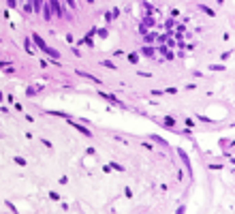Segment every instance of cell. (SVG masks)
<instances>
[{
    "mask_svg": "<svg viewBox=\"0 0 235 214\" xmlns=\"http://www.w3.org/2000/svg\"><path fill=\"white\" fill-rule=\"evenodd\" d=\"M49 9H51V13H53V15L62 17V6H60V2H58V0H49Z\"/></svg>",
    "mask_w": 235,
    "mask_h": 214,
    "instance_id": "1",
    "label": "cell"
},
{
    "mask_svg": "<svg viewBox=\"0 0 235 214\" xmlns=\"http://www.w3.org/2000/svg\"><path fill=\"white\" fill-rule=\"evenodd\" d=\"M32 41H34V45L39 47V49H43V51H47V45H45V41L39 37V34H32Z\"/></svg>",
    "mask_w": 235,
    "mask_h": 214,
    "instance_id": "2",
    "label": "cell"
},
{
    "mask_svg": "<svg viewBox=\"0 0 235 214\" xmlns=\"http://www.w3.org/2000/svg\"><path fill=\"white\" fill-rule=\"evenodd\" d=\"M77 75H79V77H86V79H90V82H94V84H98V79H96V77H92L90 73H84V71H77Z\"/></svg>",
    "mask_w": 235,
    "mask_h": 214,
    "instance_id": "3",
    "label": "cell"
},
{
    "mask_svg": "<svg viewBox=\"0 0 235 214\" xmlns=\"http://www.w3.org/2000/svg\"><path fill=\"white\" fill-rule=\"evenodd\" d=\"M73 127L77 128V131H79V133H81V135H86V137H92V133H90V131H88V128H84V127H81V124H73Z\"/></svg>",
    "mask_w": 235,
    "mask_h": 214,
    "instance_id": "4",
    "label": "cell"
},
{
    "mask_svg": "<svg viewBox=\"0 0 235 214\" xmlns=\"http://www.w3.org/2000/svg\"><path fill=\"white\" fill-rule=\"evenodd\" d=\"M199 9H201V11H203V13H207V15H210V17H214V15H216V13H214V11H212V9H210V6H205V4H199Z\"/></svg>",
    "mask_w": 235,
    "mask_h": 214,
    "instance_id": "5",
    "label": "cell"
},
{
    "mask_svg": "<svg viewBox=\"0 0 235 214\" xmlns=\"http://www.w3.org/2000/svg\"><path fill=\"white\" fill-rule=\"evenodd\" d=\"M32 9H34V11L39 13V11L43 9V0H32Z\"/></svg>",
    "mask_w": 235,
    "mask_h": 214,
    "instance_id": "6",
    "label": "cell"
},
{
    "mask_svg": "<svg viewBox=\"0 0 235 214\" xmlns=\"http://www.w3.org/2000/svg\"><path fill=\"white\" fill-rule=\"evenodd\" d=\"M180 156H182V161L186 163V167H188V169H192V167H190V161H188V156H186V152H182V150H180Z\"/></svg>",
    "mask_w": 235,
    "mask_h": 214,
    "instance_id": "7",
    "label": "cell"
},
{
    "mask_svg": "<svg viewBox=\"0 0 235 214\" xmlns=\"http://www.w3.org/2000/svg\"><path fill=\"white\" fill-rule=\"evenodd\" d=\"M143 24H145V26H154V19H152V17H145Z\"/></svg>",
    "mask_w": 235,
    "mask_h": 214,
    "instance_id": "8",
    "label": "cell"
},
{
    "mask_svg": "<svg viewBox=\"0 0 235 214\" xmlns=\"http://www.w3.org/2000/svg\"><path fill=\"white\" fill-rule=\"evenodd\" d=\"M143 54H145V56H152L154 49H152V47H143Z\"/></svg>",
    "mask_w": 235,
    "mask_h": 214,
    "instance_id": "9",
    "label": "cell"
},
{
    "mask_svg": "<svg viewBox=\"0 0 235 214\" xmlns=\"http://www.w3.org/2000/svg\"><path fill=\"white\" fill-rule=\"evenodd\" d=\"M15 163H17V165H22V167H24V165H26V161H24V159H22V156H15Z\"/></svg>",
    "mask_w": 235,
    "mask_h": 214,
    "instance_id": "10",
    "label": "cell"
},
{
    "mask_svg": "<svg viewBox=\"0 0 235 214\" xmlns=\"http://www.w3.org/2000/svg\"><path fill=\"white\" fill-rule=\"evenodd\" d=\"M109 167H113V169H118V171H124V167H122V165H118V163H111Z\"/></svg>",
    "mask_w": 235,
    "mask_h": 214,
    "instance_id": "11",
    "label": "cell"
},
{
    "mask_svg": "<svg viewBox=\"0 0 235 214\" xmlns=\"http://www.w3.org/2000/svg\"><path fill=\"white\" fill-rule=\"evenodd\" d=\"M103 67H109V69H116V64H113V62H109V60H105V62H103Z\"/></svg>",
    "mask_w": 235,
    "mask_h": 214,
    "instance_id": "12",
    "label": "cell"
},
{
    "mask_svg": "<svg viewBox=\"0 0 235 214\" xmlns=\"http://www.w3.org/2000/svg\"><path fill=\"white\" fill-rule=\"evenodd\" d=\"M173 122H175L173 118H167V120H165V124H167V127H173Z\"/></svg>",
    "mask_w": 235,
    "mask_h": 214,
    "instance_id": "13",
    "label": "cell"
},
{
    "mask_svg": "<svg viewBox=\"0 0 235 214\" xmlns=\"http://www.w3.org/2000/svg\"><path fill=\"white\" fill-rule=\"evenodd\" d=\"M66 2H69V6H71V9H75V0H66Z\"/></svg>",
    "mask_w": 235,
    "mask_h": 214,
    "instance_id": "14",
    "label": "cell"
},
{
    "mask_svg": "<svg viewBox=\"0 0 235 214\" xmlns=\"http://www.w3.org/2000/svg\"><path fill=\"white\" fill-rule=\"evenodd\" d=\"M6 2H9V6H15L17 4V0H6Z\"/></svg>",
    "mask_w": 235,
    "mask_h": 214,
    "instance_id": "15",
    "label": "cell"
},
{
    "mask_svg": "<svg viewBox=\"0 0 235 214\" xmlns=\"http://www.w3.org/2000/svg\"><path fill=\"white\" fill-rule=\"evenodd\" d=\"M218 2H225V0H218Z\"/></svg>",
    "mask_w": 235,
    "mask_h": 214,
    "instance_id": "16",
    "label": "cell"
}]
</instances>
